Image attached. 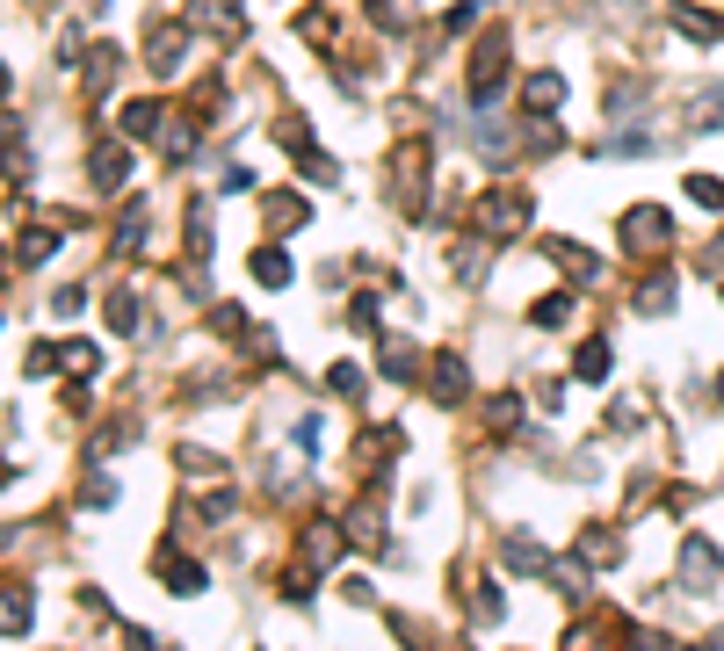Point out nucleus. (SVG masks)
Instances as JSON below:
<instances>
[{
    "mask_svg": "<svg viewBox=\"0 0 724 651\" xmlns=\"http://www.w3.org/2000/svg\"><path fill=\"white\" fill-rule=\"evenodd\" d=\"M478 225H486V232H515V225H529V196L493 189V203H478Z\"/></svg>",
    "mask_w": 724,
    "mask_h": 651,
    "instance_id": "obj_1",
    "label": "nucleus"
},
{
    "mask_svg": "<svg viewBox=\"0 0 724 651\" xmlns=\"http://www.w3.org/2000/svg\"><path fill=\"white\" fill-rule=\"evenodd\" d=\"M623 239H630V246H638V239L659 246V239H667V217H659V210H630V217H623Z\"/></svg>",
    "mask_w": 724,
    "mask_h": 651,
    "instance_id": "obj_2",
    "label": "nucleus"
},
{
    "mask_svg": "<svg viewBox=\"0 0 724 651\" xmlns=\"http://www.w3.org/2000/svg\"><path fill=\"white\" fill-rule=\"evenodd\" d=\"M681 572H688V579H696V586H703V579H717V550H710V543L696 536V543H688V550H681Z\"/></svg>",
    "mask_w": 724,
    "mask_h": 651,
    "instance_id": "obj_3",
    "label": "nucleus"
},
{
    "mask_svg": "<svg viewBox=\"0 0 724 651\" xmlns=\"http://www.w3.org/2000/svg\"><path fill=\"white\" fill-rule=\"evenodd\" d=\"M507 565H515V572H543L551 557L536 550V536H507Z\"/></svg>",
    "mask_w": 724,
    "mask_h": 651,
    "instance_id": "obj_4",
    "label": "nucleus"
},
{
    "mask_svg": "<svg viewBox=\"0 0 724 651\" xmlns=\"http://www.w3.org/2000/svg\"><path fill=\"white\" fill-rule=\"evenodd\" d=\"M334 550H341V536H334V529H312V536H305V572L334 565Z\"/></svg>",
    "mask_w": 724,
    "mask_h": 651,
    "instance_id": "obj_5",
    "label": "nucleus"
},
{
    "mask_svg": "<svg viewBox=\"0 0 724 651\" xmlns=\"http://www.w3.org/2000/svg\"><path fill=\"white\" fill-rule=\"evenodd\" d=\"M160 579H167V586H189V594H196V586H203V565H189V557H160Z\"/></svg>",
    "mask_w": 724,
    "mask_h": 651,
    "instance_id": "obj_6",
    "label": "nucleus"
},
{
    "mask_svg": "<svg viewBox=\"0 0 724 651\" xmlns=\"http://www.w3.org/2000/svg\"><path fill=\"white\" fill-rule=\"evenodd\" d=\"M435 369H442V377H435V398H442V406H457V391H464V377H457V369H464V362H457V355H442Z\"/></svg>",
    "mask_w": 724,
    "mask_h": 651,
    "instance_id": "obj_7",
    "label": "nucleus"
},
{
    "mask_svg": "<svg viewBox=\"0 0 724 651\" xmlns=\"http://www.w3.org/2000/svg\"><path fill=\"white\" fill-rule=\"evenodd\" d=\"M580 377H587V384H601V377H609V340H587V355H580Z\"/></svg>",
    "mask_w": 724,
    "mask_h": 651,
    "instance_id": "obj_8",
    "label": "nucleus"
},
{
    "mask_svg": "<svg viewBox=\"0 0 724 651\" xmlns=\"http://www.w3.org/2000/svg\"><path fill=\"white\" fill-rule=\"evenodd\" d=\"M413 348H406V340H391V348H384V377H413Z\"/></svg>",
    "mask_w": 724,
    "mask_h": 651,
    "instance_id": "obj_9",
    "label": "nucleus"
},
{
    "mask_svg": "<svg viewBox=\"0 0 724 651\" xmlns=\"http://www.w3.org/2000/svg\"><path fill=\"white\" fill-rule=\"evenodd\" d=\"M558 95H565L558 73H536V80H529V102H536V109H558Z\"/></svg>",
    "mask_w": 724,
    "mask_h": 651,
    "instance_id": "obj_10",
    "label": "nucleus"
},
{
    "mask_svg": "<svg viewBox=\"0 0 724 651\" xmlns=\"http://www.w3.org/2000/svg\"><path fill=\"white\" fill-rule=\"evenodd\" d=\"M0 630H29V601L22 594H0Z\"/></svg>",
    "mask_w": 724,
    "mask_h": 651,
    "instance_id": "obj_11",
    "label": "nucleus"
},
{
    "mask_svg": "<svg viewBox=\"0 0 724 651\" xmlns=\"http://www.w3.org/2000/svg\"><path fill=\"white\" fill-rule=\"evenodd\" d=\"M674 22H681V29H688V37H696V44H710V37H717V22H710L703 8H681Z\"/></svg>",
    "mask_w": 724,
    "mask_h": 651,
    "instance_id": "obj_12",
    "label": "nucleus"
},
{
    "mask_svg": "<svg viewBox=\"0 0 724 651\" xmlns=\"http://www.w3.org/2000/svg\"><path fill=\"white\" fill-rule=\"evenodd\" d=\"M254 275H261V283H290V261H283V254H261Z\"/></svg>",
    "mask_w": 724,
    "mask_h": 651,
    "instance_id": "obj_13",
    "label": "nucleus"
},
{
    "mask_svg": "<svg viewBox=\"0 0 724 651\" xmlns=\"http://www.w3.org/2000/svg\"><path fill=\"white\" fill-rule=\"evenodd\" d=\"M688 196H696L703 210H724V181H688Z\"/></svg>",
    "mask_w": 724,
    "mask_h": 651,
    "instance_id": "obj_14",
    "label": "nucleus"
},
{
    "mask_svg": "<svg viewBox=\"0 0 724 651\" xmlns=\"http://www.w3.org/2000/svg\"><path fill=\"white\" fill-rule=\"evenodd\" d=\"M565 312H572L565 297H543V304H536V326H565Z\"/></svg>",
    "mask_w": 724,
    "mask_h": 651,
    "instance_id": "obj_15",
    "label": "nucleus"
},
{
    "mask_svg": "<svg viewBox=\"0 0 724 651\" xmlns=\"http://www.w3.org/2000/svg\"><path fill=\"white\" fill-rule=\"evenodd\" d=\"M0 95H8V73H0Z\"/></svg>",
    "mask_w": 724,
    "mask_h": 651,
    "instance_id": "obj_16",
    "label": "nucleus"
}]
</instances>
